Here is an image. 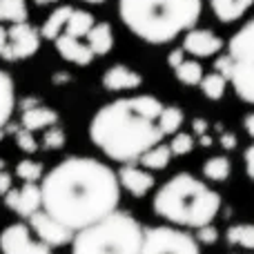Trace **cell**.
Here are the masks:
<instances>
[{"mask_svg":"<svg viewBox=\"0 0 254 254\" xmlns=\"http://www.w3.org/2000/svg\"><path fill=\"white\" fill-rule=\"evenodd\" d=\"M43 210L65 228L78 230L119 210V176L92 156H69L54 165L40 183Z\"/></svg>","mask_w":254,"mask_h":254,"instance_id":"cell-1","label":"cell"},{"mask_svg":"<svg viewBox=\"0 0 254 254\" xmlns=\"http://www.w3.org/2000/svg\"><path fill=\"white\" fill-rule=\"evenodd\" d=\"M163 107L152 94L116 98L92 116L89 138L112 161L123 165L138 163L147 149L165 138L158 127Z\"/></svg>","mask_w":254,"mask_h":254,"instance_id":"cell-2","label":"cell"},{"mask_svg":"<svg viewBox=\"0 0 254 254\" xmlns=\"http://www.w3.org/2000/svg\"><path fill=\"white\" fill-rule=\"evenodd\" d=\"M201 0H119V16L136 38L167 45L196 27Z\"/></svg>","mask_w":254,"mask_h":254,"instance_id":"cell-3","label":"cell"},{"mask_svg":"<svg viewBox=\"0 0 254 254\" xmlns=\"http://www.w3.org/2000/svg\"><path fill=\"white\" fill-rule=\"evenodd\" d=\"M152 207L167 225L198 230L214 223L221 210V196L205 181L190 172H179L156 190Z\"/></svg>","mask_w":254,"mask_h":254,"instance_id":"cell-4","label":"cell"},{"mask_svg":"<svg viewBox=\"0 0 254 254\" xmlns=\"http://www.w3.org/2000/svg\"><path fill=\"white\" fill-rule=\"evenodd\" d=\"M143 232L134 214L116 210L78 230L71 239V254H140Z\"/></svg>","mask_w":254,"mask_h":254,"instance_id":"cell-5","label":"cell"},{"mask_svg":"<svg viewBox=\"0 0 254 254\" xmlns=\"http://www.w3.org/2000/svg\"><path fill=\"white\" fill-rule=\"evenodd\" d=\"M140 254H201V246L183 228L156 225L143 232Z\"/></svg>","mask_w":254,"mask_h":254,"instance_id":"cell-6","label":"cell"},{"mask_svg":"<svg viewBox=\"0 0 254 254\" xmlns=\"http://www.w3.org/2000/svg\"><path fill=\"white\" fill-rule=\"evenodd\" d=\"M0 252L2 254H54L52 248L34 239L27 223H11L0 232Z\"/></svg>","mask_w":254,"mask_h":254,"instance_id":"cell-7","label":"cell"},{"mask_svg":"<svg viewBox=\"0 0 254 254\" xmlns=\"http://www.w3.org/2000/svg\"><path fill=\"white\" fill-rule=\"evenodd\" d=\"M214 69L228 78V83L232 85L234 94L248 105H254V65H239L232 63L230 56H219L214 61Z\"/></svg>","mask_w":254,"mask_h":254,"instance_id":"cell-8","label":"cell"},{"mask_svg":"<svg viewBox=\"0 0 254 254\" xmlns=\"http://www.w3.org/2000/svg\"><path fill=\"white\" fill-rule=\"evenodd\" d=\"M9 36V49L4 61H25V58H31L36 52L40 49V43H43V36L29 22H16L7 29Z\"/></svg>","mask_w":254,"mask_h":254,"instance_id":"cell-9","label":"cell"},{"mask_svg":"<svg viewBox=\"0 0 254 254\" xmlns=\"http://www.w3.org/2000/svg\"><path fill=\"white\" fill-rule=\"evenodd\" d=\"M27 225H29V230L36 234V239L43 241L45 246H49V248L67 246V243H71V239H74V234H76L74 230L65 228V225L58 223L56 219H52L45 210L34 212V214L27 219Z\"/></svg>","mask_w":254,"mask_h":254,"instance_id":"cell-10","label":"cell"},{"mask_svg":"<svg viewBox=\"0 0 254 254\" xmlns=\"http://www.w3.org/2000/svg\"><path fill=\"white\" fill-rule=\"evenodd\" d=\"M4 205L11 212H16L22 219H29L34 212L43 210V196H40V185L25 183L22 188H11L4 194Z\"/></svg>","mask_w":254,"mask_h":254,"instance_id":"cell-11","label":"cell"},{"mask_svg":"<svg viewBox=\"0 0 254 254\" xmlns=\"http://www.w3.org/2000/svg\"><path fill=\"white\" fill-rule=\"evenodd\" d=\"M183 36H185L183 38V52L190 54V56H194V58L216 56V54L225 47V43L212 29H198V27H192V29L185 31Z\"/></svg>","mask_w":254,"mask_h":254,"instance_id":"cell-12","label":"cell"},{"mask_svg":"<svg viewBox=\"0 0 254 254\" xmlns=\"http://www.w3.org/2000/svg\"><path fill=\"white\" fill-rule=\"evenodd\" d=\"M228 56L239 65H254V16L243 22L228 40Z\"/></svg>","mask_w":254,"mask_h":254,"instance_id":"cell-13","label":"cell"},{"mask_svg":"<svg viewBox=\"0 0 254 254\" xmlns=\"http://www.w3.org/2000/svg\"><path fill=\"white\" fill-rule=\"evenodd\" d=\"M116 176H119L121 188L136 198H143L145 194H149V190L154 188L152 172L140 167V165H136V163H127V165H123L119 172H116Z\"/></svg>","mask_w":254,"mask_h":254,"instance_id":"cell-14","label":"cell"},{"mask_svg":"<svg viewBox=\"0 0 254 254\" xmlns=\"http://www.w3.org/2000/svg\"><path fill=\"white\" fill-rule=\"evenodd\" d=\"M143 85L140 71L131 69L127 65H112L103 74V87L107 92H134Z\"/></svg>","mask_w":254,"mask_h":254,"instance_id":"cell-15","label":"cell"},{"mask_svg":"<svg viewBox=\"0 0 254 254\" xmlns=\"http://www.w3.org/2000/svg\"><path fill=\"white\" fill-rule=\"evenodd\" d=\"M54 45H56V52L61 54L63 61L74 63V65H78V67L89 65V63L96 58L92 54V49L87 47V43H83L80 38H74V36H67L65 31L54 40Z\"/></svg>","mask_w":254,"mask_h":254,"instance_id":"cell-16","label":"cell"},{"mask_svg":"<svg viewBox=\"0 0 254 254\" xmlns=\"http://www.w3.org/2000/svg\"><path fill=\"white\" fill-rule=\"evenodd\" d=\"M207 2H210L216 18L221 22H225V25H230V22L241 20L250 11L254 0H207Z\"/></svg>","mask_w":254,"mask_h":254,"instance_id":"cell-17","label":"cell"},{"mask_svg":"<svg viewBox=\"0 0 254 254\" xmlns=\"http://www.w3.org/2000/svg\"><path fill=\"white\" fill-rule=\"evenodd\" d=\"M56 123H58V112L54 107H45V105H36L31 110H25L20 116V125L29 131L49 129Z\"/></svg>","mask_w":254,"mask_h":254,"instance_id":"cell-18","label":"cell"},{"mask_svg":"<svg viewBox=\"0 0 254 254\" xmlns=\"http://www.w3.org/2000/svg\"><path fill=\"white\" fill-rule=\"evenodd\" d=\"M85 38H87V47L92 49L94 56H105L114 47V31H112L110 22H96Z\"/></svg>","mask_w":254,"mask_h":254,"instance_id":"cell-19","label":"cell"},{"mask_svg":"<svg viewBox=\"0 0 254 254\" xmlns=\"http://www.w3.org/2000/svg\"><path fill=\"white\" fill-rule=\"evenodd\" d=\"M16 107V87L9 71L0 69V129L9 125V119Z\"/></svg>","mask_w":254,"mask_h":254,"instance_id":"cell-20","label":"cell"},{"mask_svg":"<svg viewBox=\"0 0 254 254\" xmlns=\"http://www.w3.org/2000/svg\"><path fill=\"white\" fill-rule=\"evenodd\" d=\"M71 11H74L71 4H61V7H56L47 16V20H45L43 29H40V36L47 40H56L58 36L65 31V25H67V20H69Z\"/></svg>","mask_w":254,"mask_h":254,"instance_id":"cell-21","label":"cell"},{"mask_svg":"<svg viewBox=\"0 0 254 254\" xmlns=\"http://www.w3.org/2000/svg\"><path fill=\"white\" fill-rule=\"evenodd\" d=\"M225 241L230 248H241V250H254V223H234L225 230Z\"/></svg>","mask_w":254,"mask_h":254,"instance_id":"cell-22","label":"cell"},{"mask_svg":"<svg viewBox=\"0 0 254 254\" xmlns=\"http://www.w3.org/2000/svg\"><path fill=\"white\" fill-rule=\"evenodd\" d=\"M172 156H174V154H172L170 145H165L161 140V143L154 145L152 149H147V152H145L143 156L138 158V163H140V167H145V170L158 172V170H165V167L170 165Z\"/></svg>","mask_w":254,"mask_h":254,"instance_id":"cell-23","label":"cell"},{"mask_svg":"<svg viewBox=\"0 0 254 254\" xmlns=\"http://www.w3.org/2000/svg\"><path fill=\"white\" fill-rule=\"evenodd\" d=\"M228 78H225L221 71H210V74H203L201 83H198V87H201V94L205 98H210V101H221V98L225 96V89H228Z\"/></svg>","mask_w":254,"mask_h":254,"instance_id":"cell-24","label":"cell"},{"mask_svg":"<svg viewBox=\"0 0 254 254\" xmlns=\"http://www.w3.org/2000/svg\"><path fill=\"white\" fill-rule=\"evenodd\" d=\"M94 25H96V18H94L92 13L85 11V9H74L65 25V34L74 36V38H85Z\"/></svg>","mask_w":254,"mask_h":254,"instance_id":"cell-25","label":"cell"},{"mask_svg":"<svg viewBox=\"0 0 254 254\" xmlns=\"http://www.w3.org/2000/svg\"><path fill=\"white\" fill-rule=\"evenodd\" d=\"M232 174V163L228 156H210L203 163V176L212 183H223Z\"/></svg>","mask_w":254,"mask_h":254,"instance_id":"cell-26","label":"cell"},{"mask_svg":"<svg viewBox=\"0 0 254 254\" xmlns=\"http://www.w3.org/2000/svg\"><path fill=\"white\" fill-rule=\"evenodd\" d=\"M174 76L179 83L188 85V87H198V83H201V78H203V65L196 58H185L174 69Z\"/></svg>","mask_w":254,"mask_h":254,"instance_id":"cell-27","label":"cell"},{"mask_svg":"<svg viewBox=\"0 0 254 254\" xmlns=\"http://www.w3.org/2000/svg\"><path fill=\"white\" fill-rule=\"evenodd\" d=\"M183 121H185V114L181 107L176 105H165L158 116V127H161L163 136H174L176 131H181L183 127Z\"/></svg>","mask_w":254,"mask_h":254,"instance_id":"cell-28","label":"cell"},{"mask_svg":"<svg viewBox=\"0 0 254 254\" xmlns=\"http://www.w3.org/2000/svg\"><path fill=\"white\" fill-rule=\"evenodd\" d=\"M27 16H29L27 0H0V22L16 25V22H25Z\"/></svg>","mask_w":254,"mask_h":254,"instance_id":"cell-29","label":"cell"},{"mask_svg":"<svg viewBox=\"0 0 254 254\" xmlns=\"http://www.w3.org/2000/svg\"><path fill=\"white\" fill-rule=\"evenodd\" d=\"M16 176L25 183H36L45 176V167L40 161H31V158H25V161H18L16 165Z\"/></svg>","mask_w":254,"mask_h":254,"instance_id":"cell-30","label":"cell"},{"mask_svg":"<svg viewBox=\"0 0 254 254\" xmlns=\"http://www.w3.org/2000/svg\"><path fill=\"white\" fill-rule=\"evenodd\" d=\"M194 145H196L194 134H188V131H176V134L172 136L170 149H172L174 156H185V154H190L194 149Z\"/></svg>","mask_w":254,"mask_h":254,"instance_id":"cell-31","label":"cell"},{"mask_svg":"<svg viewBox=\"0 0 254 254\" xmlns=\"http://www.w3.org/2000/svg\"><path fill=\"white\" fill-rule=\"evenodd\" d=\"M13 136H16V145L22 149L25 154H34L36 149H38V140L34 138V131L25 129V127H16L13 129Z\"/></svg>","mask_w":254,"mask_h":254,"instance_id":"cell-32","label":"cell"},{"mask_svg":"<svg viewBox=\"0 0 254 254\" xmlns=\"http://www.w3.org/2000/svg\"><path fill=\"white\" fill-rule=\"evenodd\" d=\"M65 131L61 129V127H49V129H45V136H43V147L45 149H63L65 147Z\"/></svg>","mask_w":254,"mask_h":254,"instance_id":"cell-33","label":"cell"},{"mask_svg":"<svg viewBox=\"0 0 254 254\" xmlns=\"http://www.w3.org/2000/svg\"><path fill=\"white\" fill-rule=\"evenodd\" d=\"M219 237H221L219 230H216L214 225L210 223V225H203V228H198L196 230V237H194V239L198 241V246H214V243L219 241Z\"/></svg>","mask_w":254,"mask_h":254,"instance_id":"cell-34","label":"cell"},{"mask_svg":"<svg viewBox=\"0 0 254 254\" xmlns=\"http://www.w3.org/2000/svg\"><path fill=\"white\" fill-rule=\"evenodd\" d=\"M219 145L225 149V152H232V149L239 145L237 134H234V131H225V129H223V131L219 134Z\"/></svg>","mask_w":254,"mask_h":254,"instance_id":"cell-35","label":"cell"},{"mask_svg":"<svg viewBox=\"0 0 254 254\" xmlns=\"http://www.w3.org/2000/svg\"><path fill=\"white\" fill-rule=\"evenodd\" d=\"M243 163H246V174H248V179H250L252 183H254V143L246 149V154H243Z\"/></svg>","mask_w":254,"mask_h":254,"instance_id":"cell-36","label":"cell"},{"mask_svg":"<svg viewBox=\"0 0 254 254\" xmlns=\"http://www.w3.org/2000/svg\"><path fill=\"white\" fill-rule=\"evenodd\" d=\"M183 61H185V52H183V47H181V49H172L170 56H167V65H170L172 69H176V67H179Z\"/></svg>","mask_w":254,"mask_h":254,"instance_id":"cell-37","label":"cell"},{"mask_svg":"<svg viewBox=\"0 0 254 254\" xmlns=\"http://www.w3.org/2000/svg\"><path fill=\"white\" fill-rule=\"evenodd\" d=\"M11 188H13L11 174H9L7 170H0V196H4V194H7Z\"/></svg>","mask_w":254,"mask_h":254,"instance_id":"cell-38","label":"cell"},{"mask_svg":"<svg viewBox=\"0 0 254 254\" xmlns=\"http://www.w3.org/2000/svg\"><path fill=\"white\" fill-rule=\"evenodd\" d=\"M207 129H210V123H207L205 119H194V121H192V131H194V136L207 134Z\"/></svg>","mask_w":254,"mask_h":254,"instance_id":"cell-39","label":"cell"},{"mask_svg":"<svg viewBox=\"0 0 254 254\" xmlns=\"http://www.w3.org/2000/svg\"><path fill=\"white\" fill-rule=\"evenodd\" d=\"M7 49H9V36H7V27L0 22V58L7 56Z\"/></svg>","mask_w":254,"mask_h":254,"instance_id":"cell-40","label":"cell"},{"mask_svg":"<svg viewBox=\"0 0 254 254\" xmlns=\"http://www.w3.org/2000/svg\"><path fill=\"white\" fill-rule=\"evenodd\" d=\"M243 127H246V131H248V136L254 140V112L252 114H248L246 119H243Z\"/></svg>","mask_w":254,"mask_h":254,"instance_id":"cell-41","label":"cell"},{"mask_svg":"<svg viewBox=\"0 0 254 254\" xmlns=\"http://www.w3.org/2000/svg\"><path fill=\"white\" fill-rule=\"evenodd\" d=\"M198 145H203V147H212V145H214V138H212L210 134H203V136H198Z\"/></svg>","mask_w":254,"mask_h":254,"instance_id":"cell-42","label":"cell"},{"mask_svg":"<svg viewBox=\"0 0 254 254\" xmlns=\"http://www.w3.org/2000/svg\"><path fill=\"white\" fill-rule=\"evenodd\" d=\"M65 80H69V76H67L65 71H58V74L54 76V83H65Z\"/></svg>","mask_w":254,"mask_h":254,"instance_id":"cell-43","label":"cell"},{"mask_svg":"<svg viewBox=\"0 0 254 254\" xmlns=\"http://www.w3.org/2000/svg\"><path fill=\"white\" fill-rule=\"evenodd\" d=\"M36 4H40V7H45V4H52V2H58V0H34Z\"/></svg>","mask_w":254,"mask_h":254,"instance_id":"cell-44","label":"cell"},{"mask_svg":"<svg viewBox=\"0 0 254 254\" xmlns=\"http://www.w3.org/2000/svg\"><path fill=\"white\" fill-rule=\"evenodd\" d=\"M83 2H87V4H103L105 0H83Z\"/></svg>","mask_w":254,"mask_h":254,"instance_id":"cell-45","label":"cell"},{"mask_svg":"<svg viewBox=\"0 0 254 254\" xmlns=\"http://www.w3.org/2000/svg\"><path fill=\"white\" fill-rule=\"evenodd\" d=\"M4 165H7V161H4V158H0V170H4Z\"/></svg>","mask_w":254,"mask_h":254,"instance_id":"cell-46","label":"cell"},{"mask_svg":"<svg viewBox=\"0 0 254 254\" xmlns=\"http://www.w3.org/2000/svg\"><path fill=\"white\" fill-rule=\"evenodd\" d=\"M232 254H254V250L252 252H232Z\"/></svg>","mask_w":254,"mask_h":254,"instance_id":"cell-47","label":"cell"},{"mask_svg":"<svg viewBox=\"0 0 254 254\" xmlns=\"http://www.w3.org/2000/svg\"><path fill=\"white\" fill-rule=\"evenodd\" d=\"M4 138V129H0V140H2Z\"/></svg>","mask_w":254,"mask_h":254,"instance_id":"cell-48","label":"cell"}]
</instances>
